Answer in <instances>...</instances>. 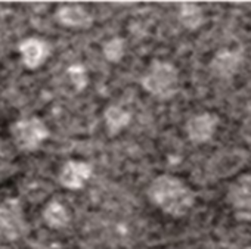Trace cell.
<instances>
[{
  "label": "cell",
  "mask_w": 251,
  "mask_h": 249,
  "mask_svg": "<svg viewBox=\"0 0 251 249\" xmlns=\"http://www.w3.org/2000/svg\"><path fill=\"white\" fill-rule=\"evenodd\" d=\"M241 62H242V56L239 52L230 49H222L211 59L210 71L217 78H230L236 74Z\"/></svg>",
  "instance_id": "obj_10"
},
{
  "label": "cell",
  "mask_w": 251,
  "mask_h": 249,
  "mask_svg": "<svg viewBox=\"0 0 251 249\" xmlns=\"http://www.w3.org/2000/svg\"><path fill=\"white\" fill-rule=\"evenodd\" d=\"M67 74L73 83V86L75 87L77 91H81L87 87L89 84V75H87V69L84 68L83 64H74L67 69Z\"/></svg>",
  "instance_id": "obj_15"
},
{
  "label": "cell",
  "mask_w": 251,
  "mask_h": 249,
  "mask_svg": "<svg viewBox=\"0 0 251 249\" xmlns=\"http://www.w3.org/2000/svg\"><path fill=\"white\" fill-rule=\"evenodd\" d=\"M103 119L109 136H117L121 130H124L130 124L132 113L121 106L109 105L103 112Z\"/></svg>",
  "instance_id": "obj_11"
},
{
  "label": "cell",
  "mask_w": 251,
  "mask_h": 249,
  "mask_svg": "<svg viewBox=\"0 0 251 249\" xmlns=\"http://www.w3.org/2000/svg\"><path fill=\"white\" fill-rule=\"evenodd\" d=\"M56 21L67 27L74 30H86L90 28L93 24V17L80 5H64L61 6L55 14Z\"/></svg>",
  "instance_id": "obj_9"
},
{
  "label": "cell",
  "mask_w": 251,
  "mask_h": 249,
  "mask_svg": "<svg viewBox=\"0 0 251 249\" xmlns=\"http://www.w3.org/2000/svg\"><path fill=\"white\" fill-rule=\"evenodd\" d=\"M20 55L25 68L37 69L40 68L50 55V47L48 42L39 37H28L20 43Z\"/></svg>",
  "instance_id": "obj_8"
},
{
  "label": "cell",
  "mask_w": 251,
  "mask_h": 249,
  "mask_svg": "<svg viewBox=\"0 0 251 249\" xmlns=\"http://www.w3.org/2000/svg\"><path fill=\"white\" fill-rule=\"evenodd\" d=\"M43 220L50 228L59 230V228H64L68 226L70 212L65 208V205H62L58 201H52L43 209Z\"/></svg>",
  "instance_id": "obj_12"
},
{
  "label": "cell",
  "mask_w": 251,
  "mask_h": 249,
  "mask_svg": "<svg viewBox=\"0 0 251 249\" xmlns=\"http://www.w3.org/2000/svg\"><path fill=\"white\" fill-rule=\"evenodd\" d=\"M219 122H220V118L214 112H202V113L191 116L186 121V126H185L188 139L195 145L207 143L214 136L219 127Z\"/></svg>",
  "instance_id": "obj_6"
},
{
  "label": "cell",
  "mask_w": 251,
  "mask_h": 249,
  "mask_svg": "<svg viewBox=\"0 0 251 249\" xmlns=\"http://www.w3.org/2000/svg\"><path fill=\"white\" fill-rule=\"evenodd\" d=\"M148 198L157 208L173 218L185 217L195 204L194 190L173 174L155 177L148 187Z\"/></svg>",
  "instance_id": "obj_1"
},
{
  "label": "cell",
  "mask_w": 251,
  "mask_h": 249,
  "mask_svg": "<svg viewBox=\"0 0 251 249\" xmlns=\"http://www.w3.org/2000/svg\"><path fill=\"white\" fill-rule=\"evenodd\" d=\"M11 135L15 146L20 151L33 152L39 149L46 139H49L50 132L40 118L30 116L14 122L11 127Z\"/></svg>",
  "instance_id": "obj_3"
},
{
  "label": "cell",
  "mask_w": 251,
  "mask_h": 249,
  "mask_svg": "<svg viewBox=\"0 0 251 249\" xmlns=\"http://www.w3.org/2000/svg\"><path fill=\"white\" fill-rule=\"evenodd\" d=\"M102 52H103V56H105L106 61H109L112 64H118L124 58V53H126L124 40L120 39V37H114V39L108 40L103 45Z\"/></svg>",
  "instance_id": "obj_14"
},
{
  "label": "cell",
  "mask_w": 251,
  "mask_h": 249,
  "mask_svg": "<svg viewBox=\"0 0 251 249\" xmlns=\"http://www.w3.org/2000/svg\"><path fill=\"white\" fill-rule=\"evenodd\" d=\"M28 231L24 208L17 198H8L0 204V240L15 242Z\"/></svg>",
  "instance_id": "obj_4"
},
{
  "label": "cell",
  "mask_w": 251,
  "mask_h": 249,
  "mask_svg": "<svg viewBox=\"0 0 251 249\" xmlns=\"http://www.w3.org/2000/svg\"><path fill=\"white\" fill-rule=\"evenodd\" d=\"M141 84L151 96L169 100L179 91V69L172 62L154 59L147 68Z\"/></svg>",
  "instance_id": "obj_2"
},
{
  "label": "cell",
  "mask_w": 251,
  "mask_h": 249,
  "mask_svg": "<svg viewBox=\"0 0 251 249\" xmlns=\"http://www.w3.org/2000/svg\"><path fill=\"white\" fill-rule=\"evenodd\" d=\"M179 23L186 30H198L204 24V11L197 3L185 2L179 6Z\"/></svg>",
  "instance_id": "obj_13"
},
{
  "label": "cell",
  "mask_w": 251,
  "mask_h": 249,
  "mask_svg": "<svg viewBox=\"0 0 251 249\" xmlns=\"http://www.w3.org/2000/svg\"><path fill=\"white\" fill-rule=\"evenodd\" d=\"M93 167L84 161H67L58 176L59 183L70 190H78L84 186V183L92 177Z\"/></svg>",
  "instance_id": "obj_7"
},
{
  "label": "cell",
  "mask_w": 251,
  "mask_h": 249,
  "mask_svg": "<svg viewBox=\"0 0 251 249\" xmlns=\"http://www.w3.org/2000/svg\"><path fill=\"white\" fill-rule=\"evenodd\" d=\"M226 202L238 221H251V173L241 174L229 184Z\"/></svg>",
  "instance_id": "obj_5"
}]
</instances>
